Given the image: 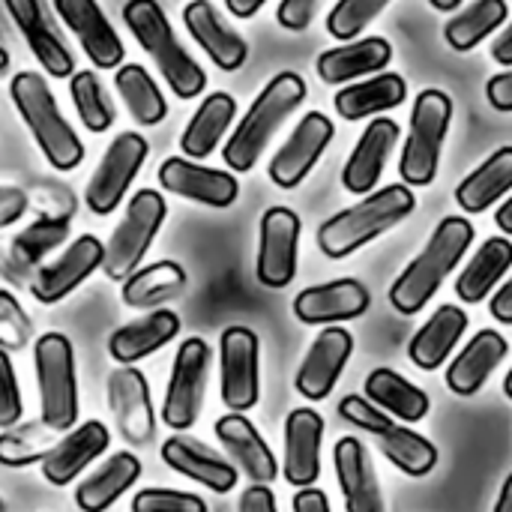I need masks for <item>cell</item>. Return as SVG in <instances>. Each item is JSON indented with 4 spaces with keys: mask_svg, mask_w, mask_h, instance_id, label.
<instances>
[{
    "mask_svg": "<svg viewBox=\"0 0 512 512\" xmlns=\"http://www.w3.org/2000/svg\"><path fill=\"white\" fill-rule=\"evenodd\" d=\"M471 243H474V225L465 216H447L429 237L426 249L393 282L390 288L393 309L402 315H417L438 294V288L465 258Z\"/></svg>",
    "mask_w": 512,
    "mask_h": 512,
    "instance_id": "1",
    "label": "cell"
},
{
    "mask_svg": "<svg viewBox=\"0 0 512 512\" xmlns=\"http://www.w3.org/2000/svg\"><path fill=\"white\" fill-rule=\"evenodd\" d=\"M9 96L18 117L24 120L36 147L42 150V156L54 171H72L84 162V144L78 132L69 126V120L63 117L51 87L39 72L30 69L18 72L9 81Z\"/></svg>",
    "mask_w": 512,
    "mask_h": 512,
    "instance_id": "2",
    "label": "cell"
},
{
    "mask_svg": "<svg viewBox=\"0 0 512 512\" xmlns=\"http://www.w3.org/2000/svg\"><path fill=\"white\" fill-rule=\"evenodd\" d=\"M414 207H417V198L411 186L393 183L378 192H369V198L330 216L318 228V249L327 258H345L363 249L366 243H372L375 237L387 234L390 228H396L405 216L414 213Z\"/></svg>",
    "mask_w": 512,
    "mask_h": 512,
    "instance_id": "3",
    "label": "cell"
},
{
    "mask_svg": "<svg viewBox=\"0 0 512 512\" xmlns=\"http://www.w3.org/2000/svg\"><path fill=\"white\" fill-rule=\"evenodd\" d=\"M306 99V81L297 72H279L249 105L237 129L231 132L222 159L231 171L246 174L255 168L261 153L267 150L270 138L279 132V126L297 111V105Z\"/></svg>",
    "mask_w": 512,
    "mask_h": 512,
    "instance_id": "4",
    "label": "cell"
},
{
    "mask_svg": "<svg viewBox=\"0 0 512 512\" xmlns=\"http://www.w3.org/2000/svg\"><path fill=\"white\" fill-rule=\"evenodd\" d=\"M123 21L138 39V45L150 54L174 96L180 99H195L207 87V72L201 63L180 45L168 15L156 0H126L123 6Z\"/></svg>",
    "mask_w": 512,
    "mask_h": 512,
    "instance_id": "5",
    "label": "cell"
},
{
    "mask_svg": "<svg viewBox=\"0 0 512 512\" xmlns=\"http://www.w3.org/2000/svg\"><path fill=\"white\" fill-rule=\"evenodd\" d=\"M33 366L39 384L42 423L51 432H69L78 420V378L75 348L63 333H42L33 345Z\"/></svg>",
    "mask_w": 512,
    "mask_h": 512,
    "instance_id": "6",
    "label": "cell"
},
{
    "mask_svg": "<svg viewBox=\"0 0 512 512\" xmlns=\"http://www.w3.org/2000/svg\"><path fill=\"white\" fill-rule=\"evenodd\" d=\"M339 414L342 420H348L351 426L369 432L375 438V444L381 447V453L408 477H426L435 471L438 465V450L432 441H426L423 435L393 423V417L387 411H381L378 405H372L363 396H345L339 402Z\"/></svg>",
    "mask_w": 512,
    "mask_h": 512,
    "instance_id": "7",
    "label": "cell"
},
{
    "mask_svg": "<svg viewBox=\"0 0 512 512\" xmlns=\"http://www.w3.org/2000/svg\"><path fill=\"white\" fill-rule=\"evenodd\" d=\"M453 120V99L444 90H423L411 111V132L399 159L405 186H429L441 168L444 138Z\"/></svg>",
    "mask_w": 512,
    "mask_h": 512,
    "instance_id": "8",
    "label": "cell"
},
{
    "mask_svg": "<svg viewBox=\"0 0 512 512\" xmlns=\"http://www.w3.org/2000/svg\"><path fill=\"white\" fill-rule=\"evenodd\" d=\"M168 216V204L156 189H141L129 198L123 222L114 228V234L105 243V261H102V273L114 282H123L126 276H132L147 249L153 246L162 222Z\"/></svg>",
    "mask_w": 512,
    "mask_h": 512,
    "instance_id": "9",
    "label": "cell"
},
{
    "mask_svg": "<svg viewBox=\"0 0 512 512\" xmlns=\"http://www.w3.org/2000/svg\"><path fill=\"white\" fill-rule=\"evenodd\" d=\"M147 153H150V144L138 132H120L108 144L102 162L96 165V171L84 189V204L93 216H108L117 210V204L126 198L132 180L144 168Z\"/></svg>",
    "mask_w": 512,
    "mask_h": 512,
    "instance_id": "10",
    "label": "cell"
},
{
    "mask_svg": "<svg viewBox=\"0 0 512 512\" xmlns=\"http://www.w3.org/2000/svg\"><path fill=\"white\" fill-rule=\"evenodd\" d=\"M207 372H210V345L198 336L180 342L162 402V420L168 429L189 432L195 426L204 405Z\"/></svg>",
    "mask_w": 512,
    "mask_h": 512,
    "instance_id": "11",
    "label": "cell"
},
{
    "mask_svg": "<svg viewBox=\"0 0 512 512\" xmlns=\"http://www.w3.org/2000/svg\"><path fill=\"white\" fill-rule=\"evenodd\" d=\"M222 402L243 414L258 405L261 396V345L249 327H228L219 336Z\"/></svg>",
    "mask_w": 512,
    "mask_h": 512,
    "instance_id": "12",
    "label": "cell"
},
{
    "mask_svg": "<svg viewBox=\"0 0 512 512\" xmlns=\"http://www.w3.org/2000/svg\"><path fill=\"white\" fill-rule=\"evenodd\" d=\"M300 216L288 207H270L261 216V240L255 273L267 288H288L297 276L300 255Z\"/></svg>",
    "mask_w": 512,
    "mask_h": 512,
    "instance_id": "13",
    "label": "cell"
},
{
    "mask_svg": "<svg viewBox=\"0 0 512 512\" xmlns=\"http://www.w3.org/2000/svg\"><path fill=\"white\" fill-rule=\"evenodd\" d=\"M102 261H105V243L93 234H81L66 246L60 258H54L45 267H36L30 294L45 306L60 303L78 285H84L96 270H102Z\"/></svg>",
    "mask_w": 512,
    "mask_h": 512,
    "instance_id": "14",
    "label": "cell"
},
{
    "mask_svg": "<svg viewBox=\"0 0 512 512\" xmlns=\"http://www.w3.org/2000/svg\"><path fill=\"white\" fill-rule=\"evenodd\" d=\"M108 408L114 414L117 432L126 444L144 447L156 435V414L150 399V384L141 369L117 366L108 375Z\"/></svg>",
    "mask_w": 512,
    "mask_h": 512,
    "instance_id": "15",
    "label": "cell"
},
{
    "mask_svg": "<svg viewBox=\"0 0 512 512\" xmlns=\"http://www.w3.org/2000/svg\"><path fill=\"white\" fill-rule=\"evenodd\" d=\"M3 6L12 15L15 27L21 30L33 57L42 63V69L51 78H72L75 57H72L57 21L51 18L45 0H3Z\"/></svg>",
    "mask_w": 512,
    "mask_h": 512,
    "instance_id": "16",
    "label": "cell"
},
{
    "mask_svg": "<svg viewBox=\"0 0 512 512\" xmlns=\"http://www.w3.org/2000/svg\"><path fill=\"white\" fill-rule=\"evenodd\" d=\"M333 141V123L330 117H324L321 111H309L297 129L288 135V141L276 150V156L270 159V180L279 189H294L300 186L309 171L315 168V162L321 159V153L327 150V144Z\"/></svg>",
    "mask_w": 512,
    "mask_h": 512,
    "instance_id": "17",
    "label": "cell"
},
{
    "mask_svg": "<svg viewBox=\"0 0 512 512\" xmlns=\"http://www.w3.org/2000/svg\"><path fill=\"white\" fill-rule=\"evenodd\" d=\"M156 177H159V186L165 192L180 195V198L195 201V204H204V207H216V210L231 207L240 195V183L234 174L198 165V162L183 159V156L165 159L159 165Z\"/></svg>",
    "mask_w": 512,
    "mask_h": 512,
    "instance_id": "18",
    "label": "cell"
},
{
    "mask_svg": "<svg viewBox=\"0 0 512 512\" xmlns=\"http://www.w3.org/2000/svg\"><path fill=\"white\" fill-rule=\"evenodd\" d=\"M54 9L63 18V24L72 30V36L81 42L84 54L96 69L123 66L126 48L96 0H54Z\"/></svg>",
    "mask_w": 512,
    "mask_h": 512,
    "instance_id": "19",
    "label": "cell"
},
{
    "mask_svg": "<svg viewBox=\"0 0 512 512\" xmlns=\"http://www.w3.org/2000/svg\"><path fill=\"white\" fill-rule=\"evenodd\" d=\"M111 444V432L105 423L99 420H87L78 429H69L51 450L48 456L39 462L42 465V480L48 486H69L72 480L81 477V471H87Z\"/></svg>",
    "mask_w": 512,
    "mask_h": 512,
    "instance_id": "20",
    "label": "cell"
},
{
    "mask_svg": "<svg viewBox=\"0 0 512 512\" xmlns=\"http://www.w3.org/2000/svg\"><path fill=\"white\" fill-rule=\"evenodd\" d=\"M354 351V336L342 327H327L321 336L312 342L303 366L297 369V393L309 402H321L333 393L342 369L348 366Z\"/></svg>",
    "mask_w": 512,
    "mask_h": 512,
    "instance_id": "21",
    "label": "cell"
},
{
    "mask_svg": "<svg viewBox=\"0 0 512 512\" xmlns=\"http://www.w3.org/2000/svg\"><path fill=\"white\" fill-rule=\"evenodd\" d=\"M183 24H186L189 36L204 48V54L222 72H237L246 63V57H249L246 39L219 15V9L210 0H192V3H186Z\"/></svg>",
    "mask_w": 512,
    "mask_h": 512,
    "instance_id": "22",
    "label": "cell"
},
{
    "mask_svg": "<svg viewBox=\"0 0 512 512\" xmlns=\"http://www.w3.org/2000/svg\"><path fill=\"white\" fill-rule=\"evenodd\" d=\"M372 303V294L357 279H336L303 288L294 297V315L303 324H339L360 318Z\"/></svg>",
    "mask_w": 512,
    "mask_h": 512,
    "instance_id": "23",
    "label": "cell"
},
{
    "mask_svg": "<svg viewBox=\"0 0 512 512\" xmlns=\"http://www.w3.org/2000/svg\"><path fill=\"white\" fill-rule=\"evenodd\" d=\"M321 441L324 420L312 408H297L285 420V480L297 489H309L321 477Z\"/></svg>",
    "mask_w": 512,
    "mask_h": 512,
    "instance_id": "24",
    "label": "cell"
},
{
    "mask_svg": "<svg viewBox=\"0 0 512 512\" xmlns=\"http://www.w3.org/2000/svg\"><path fill=\"white\" fill-rule=\"evenodd\" d=\"M162 462L171 471L207 486L216 495H228L237 486V468L231 462H225L219 453H213L207 444H201L183 432L171 435L162 444Z\"/></svg>",
    "mask_w": 512,
    "mask_h": 512,
    "instance_id": "25",
    "label": "cell"
},
{
    "mask_svg": "<svg viewBox=\"0 0 512 512\" xmlns=\"http://www.w3.org/2000/svg\"><path fill=\"white\" fill-rule=\"evenodd\" d=\"M399 141V123L390 117H378L366 126L360 135L357 147L351 150L345 171H342V186L351 195H369L375 183L381 180V171Z\"/></svg>",
    "mask_w": 512,
    "mask_h": 512,
    "instance_id": "26",
    "label": "cell"
},
{
    "mask_svg": "<svg viewBox=\"0 0 512 512\" xmlns=\"http://www.w3.org/2000/svg\"><path fill=\"white\" fill-rule=\"evenodd\" d=\"M333 462H336V477H339V489L345 498V510L387 512L372 459L357 438H342L333 450Z\"/></svg>",
    "mask_w": 512,
    "mask_h": 512,
    "instance_id": "27",
    "label": "cell"
},
{
    "mask_svg": "<svg viewBox=\"0 0 512 512\" xmlns=\"http://www.w3.org/2000/svg\"><path fill=\"white\" fill-rule=\"evenodd\" d=\"M216 438L252 483L267 486V483L276 480V474H279L276 456L267 447V441L261 438V432L243 414L231 411V414L219 417L216 420Z\"/></svg>",
    "mask_w": 512,
    "mask_h": 512,
    "instance_id": "28",
    "label": "cell"
},
{
    "mask_svg": "<svg viewBox=\"0 0 512 512\" xmlns=\"http://www.w3.org/2000/svg\"><path fill=\"white\" fill-rule=\"evenodd\" d=\"M180 333V318L171 309H153L150 315L117 327L108 336V354L117 366H135L138 360L156 354Z\"/></svg>",
    "mask_w": 512,
    "mask_h": 512,
    "instance_id": "29",
    "label": "cell"
},
{
    "mask_svg": "<svg viewBox=\"0 0 512 512\" xmlns=\"http://www.w3.org/2000/svg\"><path fill=\"white\" fill-rule=\"evenodd\" d=\"M390 60H393V45L384 36H366L324 51L315 60V72L324 84H345L351 78L387 69Z\"/></svg>",
    "mask_w": 512,
    "mask_h": 512,
    "instance_id": "30",
    "label": "cell"
},
{
    "mask_svg": "<svg viewBox=\"0 0 512 512\" xmlns=\"http://www.w3.org/2000/svg\"><path fill=\"white\" fill-rule=\"evenodd\" d=\"M507 339L495 330H480L465 351L450 363L447 369V387L456 396H474L483 390V384L492 378V372L501 366V360L507 357Z\"/></svg>",
    "mask_w": 512,
    "mask_h": 512,
    "instance_id": "31",
    "label": "cell"
},
{
    "mask_svg": "<svg viewBox=\"0 0 512 512\" xmlns=\"http://www.w3.org/2000/svg\"><path fill=\"white\" fill-rule=\"evenodd\" d=\"M141 477V459L132 453H114L75 489V504L81 512H105L117 504Z\"/></svg>",
    "mask_w": 512,
    "mask_h": 512,
    "instance_id": "32",
    "label": "cell"
},
{
    "mask_svg": "<svg viewBox=\"0 0 512 512\" xmlns=\"http://www.w3.org/2000/svg\"><path fill=\"white\" fill-rule=\"evenodd\" d=\"M465 330H468V315L459 306H441L411 339L408 345L411 363L423 372L441 369L453 354L456 342L465 336Z\"/></svg>",
    "mask_w": 512,
    "mask_h": 512,
    "instance_id": "33",
    "label": "cell"
},
{
    "mask_svg": "<svg viewBox=\"0 0 512 512\" xmlns=\"http://www.w3.org/2000/svg\"><path fill=\"white\" fill-rule=\"evenodd\" d=\"M234 114H237V102L231 93H210L198 111L189 117L183 135H180V150L186 153V159H207L222 135L228 132V126L234 123Z\"/></svg>",
    "mask_w": 512,
    "mask_h": 512,
    "instance_id": "34",
    "label": "cell"
},
{
    "mask_svg": "<svg viewBox=\"0 0 512 512\" xmlns=\"http://www.w3.org/2000/svg\"><path fill=\"white\" fill-rule=\"evenodd\" d=\"M408 96V84L402 75L396 72H381L369 81L360 84H348L336 93L333 105L339 111V117L345 120H366L372 114L399 108Z\"/></svg>",
    "mask_w": 512,
    "mask_h": 512,
    "instance_id": "35",
    "label": "cell"
},
{
    "mask_svg": "<svg viewBox=\"0 0 512 512\" xmlns=\"http://www.w3.org/2000/svg\"><path fill=\"white\" fill-rule=\"evenodd\" d=\"M186 288V270L177 261H153L123 279V303L129 309H159L180 297Z\"/></svg>",
    "mask_w": 512,
    "mask_h": 512,
    "instance_id": "36",
    "label": "cell"
},
{
    "mask_svg": "<svg viewBox=\"0 0 512 512\" xmlns=\"http://www.w3.org/2000/svg\"><path fill=\"white\" fill-rule=\"evenodd\" d=\"M512 267V243L507 237H489L477 255L465 264V270L456 279V294L465 303H483L495 285L504 279V273Z\"/></svg>",
    "mask_w": 512,
    "mask_h": 512,
    "instance_id": "37",
    "label": "cell"
},
{
    "mask_svg": "<svg viewBox=\"0 0 512 512\" xmlns=\"http://www.w3.org/2000/svg\"><path fill=\"white\" fill-rule=\"evenodd\" d=\"M512 189V147L495 150L480 168H474L459 186L456 201L465 213H483Z\"/></svg>",
    "mask_w": 512,
    "mask_h": 512,
    "instance_id": "38",
    "label": "cell"
},
{
    "mask_svg": "<svg viewBox=\"0 0 512 512\" xmlns=\"http://www.w3.org/2000/svg\"><path fill=\"white\" fill-rule=\"evenodd\" d=\"M366 399L405 423H420L429 414V396L393 369L369 372Z\"/></svg>",
    "mask_w": 512,
    "mask_h": 512,
    "instance_id": "39",
    "label": "cell"
},
{
    "mask_svg": "<svg viewBox=\"0 0 512 512\" xmlns=\"http://www.w3.org/2000/svg\"><path fill=\"white\" fill-rule=\"evenodd\" d=\"M114 87L126 102V111L138 126H159L168 117V102L159 84L141 63H123L114 69Z\"/></svg>",
    "mask_w": 512,
    "mask_h": 512,
    "instance_id": "40",
    "label": "cell"
},
{
    "mask_svg": "<svg viewBox=\"0 0 512 512\" xmlns=\"http://www.w3.org/2000/svg\"><path fill=\"white\" fill-rule=\"evenodd\" d=\"M510 9L507 0H477L465 12L453 15L444 27V39L456 51H471L477 48L489 33H495L507 21Z\"/></svg>",
    "mask_w": 512,
    "mask_h": 512,
    "instance_id": "41",
    "label": "cell"
},
{
    "mask_svg": "<svg viewBox=\"0 0 512 512\" xmlns=\"http://www.w3.org/2000/svg\"><path fill=\"white\" fill-rule=\"evenodd\" d=\"M69 96H72V105L78 111V120L84 123L87 132L93 135H102L114 126V105H111V96L108 90L102 87V81L93 75V69H81V72H72L69 78Z\"/></svg>",
    "mask_w": 512,
    "mask_h": 512,
    "instance_id": "42",
    "label": "cell"
},
{
    "mask_svg": "<svg viewBox=\"0 0 512 512\" xmlns=\"http://www.w3.org/2000/svg\"><path fill=\"white\" fill-rule=\"evenodd\" d=\"M69 225H72L69 216H39L36 222L21 228L12 237V258H15V264H24V267L42 264L45 255H51L57 246L66 243Z\"/></svg>",
    "mask_w": 512,
    "mask_h": 512,
    "instance_id": "43",
    "label": "cell"
},
{
    "mask_svg": "<svg viewBox=\"0 0 512 512\" xmlns=\"http://www.w3.org/2000/svg\"><path fill=\"white\" fill-rule=\"evenodd\" d=\"M57 432H51L42 420L39 423H21L12 429H3L0 435V465L3 468H30L48 456V450L57 444Z\"/></svg>",
    "mask_w": 512,
    "mask_h": 512,
    "instance_id": "44",
    "label": "cell"
},
{
    "mask_svg": "<svg viewBox=\"0 0 512 512\" xmlns=\"http://www.w3.org/2000/svg\"><path fill=\"white\" fill-rule=\"evenodd\" d=\"M390 0H339L330 15H327V30L330 36L342 39V42H351L357 39L387 6Z\"/></svg>",
    "mask_w": 512,
    "mask_h": 512,
    "instance_id": "45",
    "label": "cell"
},
{
    "mask_svg": "<svg viewBox=\"0 0 512 512\" xmlns=\"http://www.w3.org/2000/svg\"><path fill=\"white\" fill-rule=\"evenodd\" d=\"M33 339V321L15 300V294L0 288V348L3 351H24Z\"/></svg>",
    "mask_w": 512,
    "mask_h": 512,
    "instance_id": "46",
    "label": "cell"
},
{
    "mask_svg": "<svg viewBox=\"0 0 512 512\" xmlns=\"http://www.w3.org/2000/svg\"><path fill=\"white\" fill-rule=\"evenodd\" d=\"M132 512H210L204 498L177 489H141L132 504Z\"/></svg>",
    "mask_w": 512,
    "mask_h": 512,
    "instance_id": "47",
    "label": "cell"
},
{
    "mask_svg": "<svg viewBox=\"0 0 512 512\" xmlns=\"http://www.w3.org/2000/svg\"><path fill=\"white\" fill-rule=\"evenodd\" d=\"M24 414V402H21V390H18V378L9 360V351L0 348V429H12L21 423Z\"/></svg>",
    "mask_w": 512,
    "mask_h": 512,
    "instance_id": "48",
    "label": "cell"
},
{
    "mask_svg": "<svg viewBox=\"0 0 512 512\" xmlns=\"http://www.w3.org/2000/svg\"><path fill=\"white\" fill-rule=\"evenodd\" d=\"M318 6H321V0H282L279 9H276V21H279L285 30L300 33V30H306V27L312 24Z\"/></svg>",
    "mask_w": 512,
    "mask_h": 512,
    "instance_id": "49",
    "label": "cell"
},
{
    "mask_svg": "<svg viewBox=\"0 0 512 512\" xmlns=\"http://www.w3.org/2000/svg\"><path fill=\"white\" fill-rule=\"evenodd\" d=\"M27 192L18 186H0V228H9L27 213Z\"/></svg>",
    "mask_w": 512,
    "mask_h": 512,
    "instance_id": "50",
    "label": "cell"
},
{
    "mask_svg": "<svg viewBox=\"0 0 512 512\" xmlns=\"http://www.w3.org/2000/svg\"><path fill=\"white\" fill-rule=\"evenodd\" d=\"M486 99L495 111H512V69L492 75L486 84Z\"/></svg>",
    "mask_w": 512,
    "mask_h": 512,
    "instance_id": "51",
    "label": "cell"
},
{
    "mask_svg": "<svg viewBox=\"0 0 512 512\" xmlns=\"http://www.w3.org/2000/svg\"><path fill=\"white\" fill-rule=\"evenodd\" d=\"M237 512H276V495L264 483H255L240 495Z\"/></svg>",
    "mask_w": 512,
    "mask_h": 512,
    "instance_id": "52",
    "label": "cell"
},
{
    "mask_svg": "<svg viewBox=\"0 0 512 512\" xmlns=\"http://www.w3.org/2000/svg\"><path fill=\"white\" fill-rule=\"evenodd\" d=\"M294 512H330V501L321 489H300L294 495Z\"/></svg>",
    "mask_w": 512,
    "mask_h": 512,
    "instance_id": "53",
    "label": "cell"
},
{
    "mask_svg": "<svg viewBox=\"0 0 512 512\" xmlns=\"http://www.w3.org/2000/svg\"><path fill=\"white\" fill-rule=\"evenodd\" d=\"M489 309H492V318H498L501 324H512V276L498 288Z\"/></svg>",
    "mask_w": 512,
    "mask_h": 512,
    "instance_id": "54",
    "label": "cell"
},
{
    "mask_svg": "<svg viewBox=\"0 0 512 512\" xmlns=\"http://www.w3.org/2000/svg\"><path fill=\"white\" fill-rule=\"evenodd\" d=\"M492 57L501 66H512V24L492 42Z\"/></svg>",
    "mask_w": 512,
    "mask_h": 512,
    "instance_id": "55",
    "label": "cell"
},
{
    "mask_svg": "<svg viewBox=\"0 0 512 512\" xmlns=\"http://www.w3.org/2000/svg\"><path fill=\"white\" fill-rule=\"evenodd\" d=\"M267 0H225V6H228V12L234 15V18H252V15H258V9L264 6Z\"/></svg>",
    "mask_w": 512,
    "mask_h": 512,
    "instance_id": "56",
    "label": "cell"
},
{
    "mask_svg": "<svg viewBox=\"0 0 512 512\" xmlns=\"http://www.w3.org/2000/svg\"><path fill=\"white\" fill-rule=\"evenodd\" d=\"M495 222H498V228H501L504 234H512V198H507V201L498 207Z\"/></svg>",
    "mask_w": 512,
    "mask_h": 512,
    "instance_id": "57",
    "label": "cell"
},
{
    "mask_svg": "<svg viewBox=\"0 0 512 512\" xmlns=\"http://www.w3.org/2000/svg\"><path fill=\"white\" fill-rule=\"evenodd\" d=\"M495 512H512V474L504 480V489H501V498L495 504Z\"/></svg>",
    "mask_w": 512,
    "mask_h": 512,
    "instance_id": "58",
    "label": "cell"
},
{
    "mask_svg": "<svg viewBox=\"0 0 512 512\" xmlns=\"http://www.w3.org/2000/svg\"><path fill=\"white\" fill-rule=\"evenodd\" d=\"M438 12H453V9H459L462 6V0H429Z\"/></svg>",
    "mask_w": 512,
    "mask_h": 512,
    "instance_id": "59",
    "label": "cell"
},
{
    "mask_svg": "<svg viewBox=\"0 0 512 512\" xmlns=\"http://www.w3.org/2000/svg\"><path fill=\"white\" fill-rule=\"evenodd\" d=\"M6 72H9V51L0 45V78H3Z\"/></svg>",
    "mask_w": 512,
    "mask_h": 512,
    "instance_id": "60",
    "label": "cell"
},
{
    "mask_svg": "<svg viewBox=\"0 0 512 512\" xmlns=\"http://www.w3.org/2000/svg\"><path fill=\"white\" fill-rule=\"evenodd\" d=\"M504 393H507V399H512V369L507 372V381H504Z\"/></svg>",
    "mask_w": 512,
    "mask_h": 512,
    "instance_id": "61",
    "label": "cell"
},
{
    "mask_svg": "<svg viewBox=\"0 0 512 512\" xmlns=\"http://www.w3.org/2000/svg\"><path fill=\"white\" fill-rule=\"evenodd\" d=\"M0 512H3V501H0Z\"/></svg>",
    "mask_w": 512,
    "mask_h": 512,
    "instance_id": "62",
    "label": "cell"
}]
</instances>
